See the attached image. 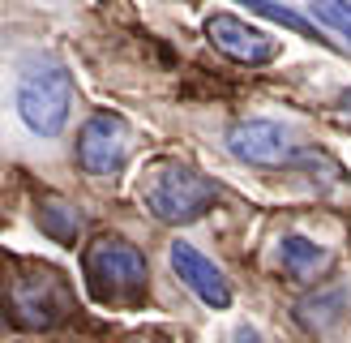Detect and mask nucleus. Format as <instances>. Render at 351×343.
Instances as JSON below:
<instances>
[{"label":"nucleus","instance_id":"ddd939ff","mask_svg":"<svg viewBox=\"0 0 351 343\" xmlns=\"http://www.w3.org/2000/svg\"><path fill=\"white\" fill-rule=\"evenodd\" d=\"M313 17L326 22L330 30H339L351 43V0H313Z\"/></svg>","mask_w":351,"mask_h":343},{"label":"nucleus","instance_id":"9d476101","mask_svg":"<svg viewBox=\"0 0 351 343\" xmlns=\"http://www.w3.org/2000/svg\"><path fill=\"white\" fill-rule=\"evenodd\" d=\"M39 228L51 240H60V245H73L82 236V211L73 202H64V198H43L39 202Z\"/></svg>","mask_w":351,"mask_h":343},{"label":"nucleus","instance_id":"7ed1b4c3","mask_svg":"<svg viewBox=\"0 0 351 343\" xmlns=\"http://www.w3.org/2000/svg\"><path fill=\"white\" fill-rule=\"evenodd\" d=\"M5 305H9V314L22 331H51V326H60L73 314V292H69L60 270L26 266L9 279Z\"/></svg>","mask_w":351,"mask_h":343},{"label":"nucleus","instance_id":"2eb2a0df","mask_svg":"<svg viewBox=\"0 0 351 343\" xmlns=\"http://www.w3.org/2000/svg\"><path fill=\"white\" fill-rule=\"evenodd\" d=\"M0 331H5V305H0Z\"/></svg>","mask_w":351,"mask_h":343},{"label":"nucleus","instance_id":"f03ea898","mask_svg":"<svg viewBox=\"0 0 351 343\" xmlns=\"http://www.w3.org/2000/svg\"><path fill=\"white\" fill-rule=\"evenodd\" d=\"M215 180H206L193 163L180 159H159L142 180V202L159 223H193L215 206Z\"/></svg>","mask_w":351,"mask_h":343},{"label":"nucleus","instance_id":"1a4fd4ad","mask_svg":"<svg viewBox=\"0 0 351 343\" xmlns=\"http://www.w3.org/2000/svg\"><path fill=\"white\" fill-rule=\"evenodd\" d=\"M326 266H330V249H322L317 240H308V236H283V245H278V270H283L287 279H295V283L317 279Z\"/></svg>","mask_w":351,"mask_h":343},{"label":"nucleus","instance_id":"f257e3e1","mask_svg":"<svg viewBox=\"0 0 351 343\" xmlns=\"http://www.w3.org/2000/svg\"><path fill=\"white\" fill-rule=\"evenodd\" d=\"M86 266V287L99 305H142L146 292H150V270H146V257L137 245L120 236H99L90 240V249L82 257Z\"/></svg>","mask_w":351,"mask_h":343},{"label":"nucleus","instance_id":"4468645a","mask_svg":"<svg viewBox=\"0 0 351 343\" xmlns=\"http://www.w3.org/2000/svg\"><path fill=\"white\" fill-rule=\"evenodd\" d=\"M227 343H266V339H261V331H253V326H240V331H232Z\"/></svg>","mask_w":351,"mask_h":343},{"label":"nucleus","instance_id":"39448f33","mask_svg":"<svg viewBox=\"0 0 351 343\" xmlns=\"http://www.w3.org/2000/svg\"><path fill=\"white\" fill-rule=\"evenodd\" d=\"M129 146H133V133L125 125V116L99 112V116H90L82 125L77 163L90 172V176H116V172L129 163Z\"/></svg>","mask_w":351,"mask_h":343},{"label":"nucleus","instance_id":"20e7f679","mask_svg":"<svg viewBox=\"0 0 351 343\" xmlns=\"http://www.w3.org/2000/svg\"><path fill=\"white\" fill-rule=\"evenodd\" d=\"M73 108V73L56 60L30 64L22 82H17V116L26 120L30 133L39 137H56L69 120Z\"/></svg>","mask_w":351,"mask_h":343},{"label":"nucleus","instance_id":"9b49d317","mask_svg":"<svg viewBox=\"0 0 351 343\" xmlns=\"http://www.w3.org/2000/svg\"><path fill=\"white\" fill-rule=\"evenodd\" d=\"M295 314H300V322L308 326V331H326L330 322L343 318V292H326V296H317V300H304Z\"/></svg>","mask_w":351,"mask_h":343},{"label":"nucleus","instance_id":"f8f14e48","mask_svg":"<svg viewBox=\"0 0 351 343\" xmlns=\"http://www.w3.org/2000/svg\"><path fill=\"white\" fill-rule=\"evenodd\" d=\"M253 13H261V17H270V22H278V26H291L295 34H304V39H317V26L313 22H304L300 13H291V9H283V5H274V0H244Z\"/></svg>","mask_w":351,"mask_h":343},{"label":"nucleus","instance_id":"0eeeda50","mask_svg":"<svg viewBox=\"0 0 351 343\" xmlns=\"http://www.w3.org/2000/svg\"><path fill=\"white\" fill-rule=\"evenodd\" d=\"M227 150L240 163H257V167H283L295 159L291 129H283L278 120H240L227 133Z\"/></svg>","mask_w":351,"mask_h":343},{"label":"nucleus","instance_id":"423d86ee","mask_svg":"<svg viewBox=\"0 0 351 343\" xmlns=\"http://www.w3.org/2000/svg\"><path fill=\"white\" fill-rule=\"evenodd\" d=\"M206 39L215 43L223 56H232L240 64H270L278 56L274 34H266L261 26L244 22L236 13H210L206 17Z\"/></svg>","mask_w":351,"mask_h":343},{"label":"nucleus","instance_id":"6e6552de","mask_svg":"<svg viewBox=\"0 0 351 343\" xmlns=\"http://www.w3.org/2000/svg\"><path fill=\"white\" fill-rule=\"evenodd\" d=\"M171 270L180 274V283L197 292L210 309H227V305H232V287H227L223 270L210 262L206 253L193 249L189 240H176V245H171Z\"/></svg>","mask_w":351,"mask_h":343}]
</instances>
